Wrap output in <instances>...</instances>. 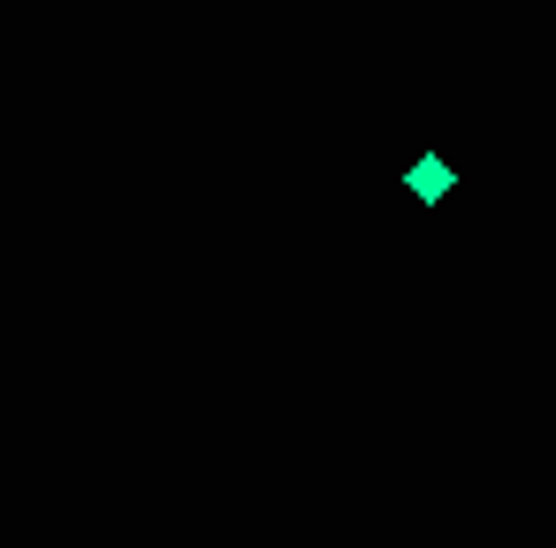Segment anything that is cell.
Here are the masks:
<instances>
[{"mask_svg": "<svg viewBox=\"0 0 556 548\" xmlns=\"http://www.w3.org/2000/svg\"><path fill=\"white\" fill-rule=\"evenodd\" d=\"M404 191H412V199H419V206H442V199H450V191H457V168H450V161H442V153H419V161H412V168H404Z\"/></svg>", "mask_w": 556, "mask_h": 548, "instance_id": "6da1fadb", "label": "cell"}]
</instances>
